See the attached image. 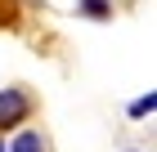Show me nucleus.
I'll return each instance as SVG.
<instances>
[{"label": "nucleus", "mask_w": 157, "mask_h": 152, "mask_svg": "<svg viewBox=\"0 0 157 152\" xmlns=\"http://www.w3.org/2000/svg\"><path fill=\"white\" fill-rule=\"evenodd\" d=\"M27 112H32V103H27V94H23V90H0V130L23 125Z\"/></svg>", "instance_id": "f257e3e1"}, {"label": "nucleus", "mask_w": 157, "mask_h": 152, "mask_svg": "<svg viewBox=\"0 0 157 152\" xmlns=\"http://www.w3.org/2000/svg\"><path fill=\"white\" fill-rule=\"evenodd\" d=\"M9 152H45V139H40L36 130H23L18 139H13V148Z\"/></svg>", "instance_id": "f03ea898"}, {"label": "nucleus", "mask_w": 157, "mask_h": 152, "mask_svg": "<svg viewBox=\"0 0 157 152\" xmlns=\"http://www.w3.org/2000/svg\"><path fill=\"white\" fill-rule=\"evenodd\" d=\"M76 9H81L85 18H108V13H112V9H108V0H81Z\"/></svg>", "instance_id": "7ed1b4c3"}, {"label": "nucleus", "mask_w": 157, "mask_h": 152, "mask_svg": "<svg viewBox=\"0 0 157 152\" xmlns=\"http://www.w3.org/2000/svg\"><path fill=\"white\" fill-rule=\"evenodd\" d=\"M153 107H157V94H153V90H148V94H144V98H139V103H135V107H130V117H135V121H139V117H148V112H153Z\"/></svg>", "instance_id": "20e7f679"}, {"label": "nucleus", "mask_w": 157, "mask_h": 152, "mask_svg": "<svg viewBox=\"0 0 157 152\" xmlns=\"http://www.w3.org/2000/svg\"><path fill=\"white\" fill-rule=\"evenodd\" d=\"M0 152H5V143H0Z\"/></svg>", "instance_id": "39448f33"}]
</instances>
